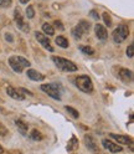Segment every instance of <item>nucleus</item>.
Wrapping results in <instances>:
<instances>
[{"mask_svg":"<svg viewBox=\"0 0 134 154\" xmlns=\"http://www.w3.org/2000/svg\"><path fill=\"white\" fill-rule=\"evenodd\" d=\"M41 90L47 93L51 98L56 100V101H60L61 100V92H62V87L57 83H45L41 85Z\"/></svg>","mask_w":134,"mask_h":154,"instance_id":"20e7f679","label":"nucleus"},{"mask_svg":"<svg viewBox=\"0 0 134 154\" xmlns=\"http://www.w3.org/2000/svg\"><path fill=\"white\" fill-rule=\"evenodd\" d=\"M26 16H27L29 19H32V17L35 16V11H34V8H32L31 5H29V6L26 8Z\"/></svg>","mask_w":134,"mask_h":154,"instance_id":"b1692460","label":"nucleus"},{"mask_svg":"<svg viewBox=\"0 0 134 154\" xmlns=\"http://www.w3.org/2000/svg\"><path fill=\"white\" fill-rule=\"evenodd\" d=\"M102 146L106 148L107 150H109L111 153H119V152L123 150L122 146H119V144H117V143H113L112 140H109L107 138L102 139Z\"/></svg>","mask_w":134,"mask_h":154,"instance_id":"6e6552de","label":"nucleus"},{"mask_svg":"<svg viewBox=\"0 0 134 154\" xmlns=\"http://www.w3.org/2000/svg\"><path fill=\"white\" fill-rule=\"evenodd\" d=\"M109 137L113 138L118 144H122V146H130L133 144V140L130 137L127 136H120V134H114V133H109Z\"/></svg>","mask_w":134,"mask_h":154,"instance_id":"9d476101","label":"nucleus"},{"mask_svg":"<svg viewBox=\"0 0 134 154\" xmlns=\"http://www.w3.org/2000/svg\"><path fill=\"white\" fill-rule=\"evenodd\" d=\"M52 61L55 62V65L59 67L60 70L65 71V72H76L77 71V65L75 62L67 60V59H63V57H59V56H53L52 57Z\"/></svg>","mask_w":134,"mask_h":154,"instance_id":"f03ea898","label":"nucleus"},{"mask_svg":"<svg viewBox=\"0 0 134 154\" xmlns=\"http://www.w3.org/2000/svg\"><path fill=\"white\" fill-rule=\"evenodd\" d=\"M127 56L130 57V59L134 56V46L133 45H129L128 46V49H127Z\"/></svg>","mask_w":134,"mask_h":154,"instance_id":"cd10ccee","label":"nucleus"},{"mask_svg":"<svg viewBox=\"0 0 134 154\" xmlns=\"http://www.w3.org/2000/svg\"><path fill=\"white\" fill-rule=\"evenodd\" d=\"M65 108H66V111L69 112V113L72 116L73 118H78V117H80V113H78V111H76L75 108H72V107H69V106H66Z\"/></svg>","mask_w":134,"mask_h":154,"instance_id":"412c9836","label":"nucleus"},{"mask_svg":"<svg viewBox=\"0 0 134 154\" xmlns=\"http://www.w3.org/2000/svg\"><path fill=\"white\" fill-rule=\"evenodd\" d=\"M91 16L93 17V19H96V20H98V19H99V15L97 14V11H96V10H91Z\"/></svg>","mask_w":134,"mask_h":154,"instance_id":"c756f323","label":"nucleus"},{"mask_svg":"<svg viewBox=\"0 0 134 154\" xmlns=\"http://www.w3.org/2000/svg\"><path fill=\"white\" fill-rule=\"evenodd\" d=\"M128 35H129L128 26L127 25H119L116 30L113 31V40H114V42L120 44L128 37Z\"/></svg>","mask_w":134,"mask_h":154,"instance_id":"39448f33","label":"nucleus"},{"mask_svg":"<svg viewBox=\"0 0 134 154\" xmlns=\"http://www.w3.org/2000/svg\"><path fill=\"white\" fill-rule=\"evenodd\" d=\"M81 51L83 54H86V55H93L94 54V50L92 49L91 46H82L81 47Z\"/></svg>","mask_w":134,"mask_h":154,"instance_id":"4be33fe9","label":"nucleus"},{"mask_svg":"<svg viewBox=\"0 0 134 154\" xmlns=\"http://www.w3.org/2000/svg\"><path fill=\"white\" fill-rule=\"evenodd\" d=\"M0 154H4V149H3L2 146H0Z\"/></svg>","mask_w":134,"mask_h":154,"instance_id":"473e14b6","label":"nucleus"},{"mask_svg":"<svg viewBox=\"0 0 134 154\" xmlns=\"http://www.w3.org/2000/svg\"><path fill=\"white\" fill-rule=\"evenodd\" d=\"M53 25L57 27V29H60V30H63V25H62V23L60 21V20H55V23H53Z\"/></svg>","mask_w":134,"mask_h":154,"instance_id":"c85d7f7f","label":"nucleus"},{"mask_svg":"<svg viewBox=\"0 0 134 154\" xmlns=\"http://www.w3.org/2000/svg\"><path fill=\"white\" fill-rule=\"evenodd\" d=\"M56 44L59 45L60 47H62V49H67L69 47V40H67L66 37L63 36H59V37H56Z\"/></svg>","mask_w":134,"mask_h":154,"instance_id":"dca6fc26","label":"nucleus"},{"mask_svg":"<svg viewBox=\"0 0 134 154\" xmlns=\"http://www.w3.org/2000/svg\"><path fill=\"white\" fill-rule=\"evenodd\" d=\"M29 2H30V0H20V3H21V4H27Z\"/></svg>","mask_w":134,"mask_h":154,"instance_id":"2f4dec72","label":"nucleus"},{"mask_svg":"<svg viewBox=\"0 0 134 154\" xmlns=\"http://www.w3.org/2000/svg\"><path fill=\"white\" fill-rule=\"evenodd\" d=\"M8 133H9V132H8V128L4 126L2 122H0V138H4Z\"/></svg>","mask_w":134,"mask_h":154,"instance_id":"393cba45","label":"nucleus"},{"mask_svg":"<svg viewBox=\"0 0 134 154\" xmlns=\"http://www.w3.org/2000/svg\"><path fill=\"white\" fill-rule=\"evenodd\" d=\"M13 0H0V6L2 8H9L11 5Z\"/></svg>","mask_w":134,"mask_h":154,"instance_id":"bb28decb","label":"nucleus"},{"mask_svg":"<svg viewBox=\"0 0 134 154\" xmlns=\"http://www.w3.org/2000/svg\"><path fill=\"white\" fill-rule=\"evenodd\" d=\"M118 77L124 83H129V82L133 81V72L130 70H128V69H119Z\"/></svg>","mask_w":134,"mask_h":154,"instance_id":"f8f14e48","label":"nucleus"},{"mask_svg":"<svg viewBox=\"0 0 134 154\" xmlns=\"http://www.w3.org/2000/svg\"><path fill=\"white\" fill-rule=\"evenodd\" d=\"M94 31H96V36H97L99 40H106V38L108 37V32H107L106 27H104L103 25L97 24L94 26Z\"/></svg>","mask_w":134,"mask_h":154,"instance_id":"ddd939ff","label":"nucleus"},{"mask_svg":"<svg viewBox=\"0 0 134 154\" xmlns=\"http://www.w3.org/2000/svg\"><path fill=\"white\" fill-rule=\"evenodd\" d=\"M102 17H103V20H104V24H106V26L111 27V26H112V17H111V15H109L108 13H103Z\"/></svg>","mask_w":134,"mask_h":154,"instance_id":"aec40b11","label":"nucleus"},{"mask_svg":"<svg viewBox=\"0 0 134 154\" xmlns=\"http://www.w3.org/2000/svg\"><path fill=\"white\" fill-rule=\"evenodd\" d=\"M14 20H15V23H16V26L20 29V30H23V31H25V32H27L29 30H30V27H29V25L24 21V17H23L20 10H19L17 8L15 9V11H14Z\"/></svg>","mask_w":134,"mask_h":154,"instance_id":"423d86ee","label":"nucleus"},{"mask_svg":"<svg viewBox=\"0 0 134 154\" xmlns=\"http://www.w3.org/2000/svg\"><path fill=\"white\" fill-rule=\"evenodd\" d=\"M16 126H17V128L20 129V132L23 133V134H25L26 133V131H27V124L25 123V122H23V121H20V119H17L16 122Z\"/></svg>","mask_w":134,"mask_h":154,"instance_id":"6ab92c4d","label":"nucleus"},{"mask_svg":"<svg viewBox=\"0 0 134 154\" xmlns=\"http://www.w3.org/2000/svg\"><path fill=\"white\" fill-rule=\"evenodd\" d=\"M77 27H78V30L84 35V34H87V32L90 31V29H91V24H90L88 21H86V20H81V21L78 23Z\"/></svg>","mask_w":134,"mask_h":154,"instance_id":"2eb2a0df","label":"nucleus"},{"mask_svg":"<svg viewBox=\"0 0 134 154\" xmlns=\"http://www.w3.org/2000/svg\"><path fill=\"white\" fill-rule=\"evenodd\" d=\"M84 143H86V147L88 148V150H91V152H93V153H99V148H98V144H97V142L94 140V138L93 137H91V136H86L84 137Z\"/></svg>","mask_w":134,"mask_h":154,"instance_id":"9b49d317","label":"nucleus"},{"mask_svg":"<svg viewBox=\"0 0 134 154\" xmlns=\"http://www.w3.org/2000/svg\"><path fill=\"white\" fill-rule=\"evenodd\" d=\"M71 34L73 35V37H75V38H81V37L83 36V34H82V32H81V31L78 30V27H77V26H76V27H73V29H72Z\"/></svg>","mask_w":134,"mask_h":154,"instance_id":"5701e85b","label":"nucleus"},{"mask_svg":"<svg viewBox=\"0 0 134 154\" xmlns=\"http://www.w3.org/2000/svg\"><path fill=\"white\" fill-rule=\"evenodd\" d=\"M9 65L10 67L17 73H21L24 71V69L26 67H30V61L26 60L23 56H11L9 59Z\"/></svg>","mask_w":134,"mask_h":154,"instance_id":"f257e3e1","label":"nucleus"},{"mask_svg":"<svg viewBox=\"0 0 134 154\" xmlns=\"http://www.w3.org/2000/svg\"><path fill=\"white\" fill-rule=\"evenodd\" d=\"M26 75H27L29 79L32 80V81H44L45 80V76L40 72H37L36 70H27Z\"/></svg>","mask_w":134,"mask_h":154,"instance_id":"4468645a","label":"nucleus"},{"mask_svg":"<svg viewBox=\"0 0 134 154\" xmlns=\"http://www.w3.org/2000/svg\"><path fill=\"white\" fill-rule=\"evenodd\" d=\"M30 138L34 139V140H41L42 139V134L37 129H32L31 133H30Z\"/></svg>","mask_w":134,"mask_h":154,"instance_id":"a211bd4d","label":"nucleus"},{"mask_svg":"<svg viewBox=\"0 0 134 154\" xmlns=\"http://www.w3.org/2000/svg\"><path fill=\"white\" fill-rule=\"evenodd\" d=\"M42 30H44L45 34H47L49 36H52V35L55 34V29H53V26L50 25V24H47V23H45V24L42 25Z\"/></svg>","mask_w":134,"mask_h":154,"instance_id":"f3484780","label":"nucleus"},{"mask_svg":"<svg viewBox=\"0 0 134 154\" xmlns=\"http://www.w3.org/2000/svg\"><path fill=\"white\" fill-rule=\"evenodd\" d=\"M35 37H36V40L39 41L41 45H42V47L44 49H46V50H49V51H53V47L51 46V42H50V38L47 37L46 35H44V34H41V32H39V31H36L35 32Z\"/></svg>","mask_w":134,"mask_h":154,"instance_id":"0eeeda50","label":"nucleus"},{"mask_svg":"<svg viewBox=\"0 0 134 154\" xmlns=\"http://www.w3.org/2000/svg\"><path fill=\"white\" fill-rule=\"evenodd\" d=\"M6 93L10 96L11 98H14L16 101L25 100V94L21 92V90L20 88H15V87H13V86H9V87L6 88Z\"/></svg>","mask_w":134,"mask_h":154,"instance_id":"1a4fd4ad","label":"nucleus"},{"mask_svg":"<svg viewBox=\"0 0 134 154\" xmlns=\"http://www.w3.org/2000/svg\"><path fill=\"white\" fill-rule=\"evenodd\" d=\"M5 38H6L8 41H13V36L10 34H5Z\"/></svg>","mask_w":134,"mask_h":154,"instance_id":"7c9ffc66","label":"nucleus"},{"mask_svg":"<svg viewBox=\"0 0 134 154\" xmlns=\"http://www.w3.org/2000/svg\"><path fill=\"white\" fill-rule=\"evenodd\" d=\"M77 139H76L75 137H72V139H71V142H70V144H71V146H69V147H67V149H69V150H72L73 148H76V147H77Z\"/></svg>","mask_w":134,"mask_h":154,"instance_id":"a878e982","label":"nucleus"},{"mask_svg":"<svg viewBox=\"0 0 134 154\" xmlns=\"http://www.w3.org/2000/svg\"><path fill=\"white\" fill-rule=\"evenodd\" d=\"M75 83L77 88L84 93H92L93 92V82L91 77L88 76H77L75 80Z\"/></svg>","mask_w":134,"mask_h":154,"instance_id":"7ed1b4c3","label":"nucleus"}]
</instances>
